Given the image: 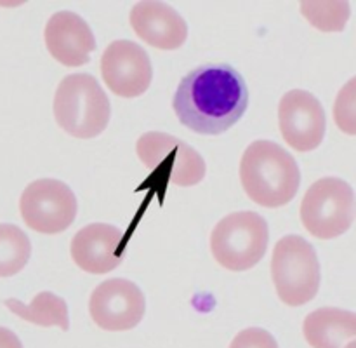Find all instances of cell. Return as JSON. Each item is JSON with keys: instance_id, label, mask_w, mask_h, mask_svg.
<instances>
[{"instance_id": "9c48e42d", "label": "cell", "mask_w": 356, "mask_h": 348, "mask_svg": "<svg viewBox=\"0 0 356 348\" xmlns=\"http://www.w3.org/2000/svg\"><path fill=\"white\" fill-rule=\"evenodd\" d=\"M146 312V298L141 289L127 278H108L92 291L89 313L97 327L104 331L134 329Z\"/></svg>"}, {"instance_id": "ffe728a7", "label": "cell", "mask_w": 356, "mask_h": 348, "mask_svg": "<svg viewBox=\"0 0 356 348\" xmlns=\"http://www.w3.org/2000/svg\"><path fill=\"white\" fill-rule=\"evenodd\" d=\"M229 348H278L277 340L266 329L261 327H249L243 329L233 338Z\"/></svg>"}, {"instance_id": "2e32d148", "label": "cell", "mask_w": 356, "mask_h": 348, "mask_svg": "<svg viewBox=\"0 0 356 348\" xmlns=\"http://www.w3.org/2000/svg\"><path fill=\"white\" fill-rule=\"evenodd\" d=\"M3 303H6V306L14 313V315L26 320V322L35 324V326H58L59 329L63 331L70 329L68 305H66L65 299L59 298L54 292H38L30 305H24L23 301H19V299L16 298H9Z\"/></svg>"}, {"instance_id": "ac0fdd59", "label": "cell", "mask_w": 356, "mask_h": 348, "mask_svg": "<svg viewBox=\"0 0 356 348\" xmlns=\"http://www.w3.org/2000/svg\"><path fill=\"white\" fill-rule=\"evenodd\" d=\"M301 13L306 19L322 31H341L350 17V3L346 2H305Z\"/></svg>"}, {"instance_id": "5b68a950", "label": "cell", "mask_w": 356, "mask_h": 348, "mask_svg": "<svg viewBox=\"0 0 356 348\" xmlns=\"http://www.w3.org/2000/svg\"><path fill=\"white\" fill-rule=\"evenodd\" d=\"M271 278L285 305L301 306L320 289V263L312 244L299 235H285L271 256Z\"/></svg>"}, {"instance_id": "7a4b0ae2", "label": "cell", "mask_w": 356, "mask_h": 348, "mask_svg": "<svg viewBox=\"0 0 356 348\" xmlns=\"http://www.w3.org/2000/svg\"><path fill=\"white\" fill-rule=\"evenodd\" d=\"M240 181L250 200L275 209L289 204L296 197L301 171L287 150L270 139H259L243 152Z\"/></svg>"}, {"instance_id": "7402d4cb", "label": "cell", "mask_w": 356, "mask_h": 348, "mask_svg": "<svg viewBox=\"0 0 356 348\" xmlns=\"http://www.w3.org/2000/svg\"><path fill=\"white\" fill-rule=\"evenodd\" d=\"M346 348H356V340H355V341H351L350 345H346Z\"/></svg>"}, {"instance_id": "7c38bea8", "label": "cell", "mask_w": 356, "mask_h": 348, "mask_svg": "<svg viewBox=\"0 0 356 348\" xmlns=\"http://www.w3.org/2000/svg\"><path fill=\"white\" fill-rule=\"evenodd\" d=\"M125 237L117 226L92 223L73 235L70 253L80 270L103 275L124 261Z\"/></svg>"}, {"instance_id": "d6986e66", "label": "cell", "mask_w": 356, "mask_h": 348, "mask_svg": "<svg viewBox=\"0 0 356 348\" xmlns=\"http://www.w3.org/2000/svg\"><path fill=\"white\" fill-rule=\"evenodd\" d=\"M334 120L344 134L356 136V77L348 80L334 103Z\"/></svg>"}, {"instance_id": "9a60e30c", "label": "cell", "mask_w": 356, "mask_h": 348, "mask_svg": "<svg viewBox=\"0 0 356 348\" xmlns=\"http://www.w3.org/2000/svg\"><path fill=\"white\" fill-rule=\"evenodd\" d=\"M302 333L313 348H346L356 340V313L332 306L318 308L305 319Z\"/></svg>"}, {"instance_id": "30bf717a", "label": "cell", "mask_w": 356, "mask_h": 348, "mask_svg": "<svg viewBox=\"0 0 356 348\" xmlns=\"http://www.w3.org/2000/svg\"><path fill=\"white\" fill-rule=\"evenodd\" d=\"M101 75L111 93L132 100L149 89L153 66L141 45L132 40H115L101 56Z\"/></svg>"}, {"instance_id": "8fae6325", "label": "cell", "mask_w": 356, "mask_h": 348, "mask_svg": "<svg viewBox=\"0 0 356 348\" xmlns=\"http://www.w3.org/2000/svg\"><path fill=\"white\" fill-rule=\"evenodd\" d=\"M278 125L284 139L296 152H312L318 148L325 136V111L308 90H289L280 100Z\"/></svg>"}, {"instance_id": "44dd1931", "label": "cell", "mask_w": 356, "mask_h": 348, "mask_svg": "<svg viewBox=\"0 0 356 348\" xmlns=\"http://www.w3.org/2000/svg\"><path fill=\"white\" fill-rule=\"evenodd\" d=\"M0 348H23V345L13 331L0 327Z\"/></svg>"}, {"instance_id": "52a82bcc", "label": "cell", "mask_w": 356, "mask_h": 348, "mask_svg": "<svg viewBox=\"0 0 356 348\" xmlns=\"http://www.w3.org/2000/svg\"><path fill=\"white\" fill-rule=\"evenodd\" d=\"M356 211V197L341 177L327 176L315 181L301 202V221L313 237L336 239L350 230Z\"/></svg>"}, {"instance_id": "5bb4252c", "label": "cell", "mask_w": 356, "mask_h": 348, "mask_svg": "<svg viewBox=\"0 0 356 348\" xmlns=\"http://www.w3.org/2000/svg\"><path fill=\"white\" fill-rule=\"evenodd\" d=\"M131 26L141 40L162 51L179 49L188 38V24L169 3L139 2L131 9Z\"/></svg>"}, {"instance_id": "6da1fadb", "label": "cell", "mask_w": 356, "mask_h": 348, "mask_svg": "<svg viewBox=\"0 0 356 348\" xmlns=\"http://www.w3.org/2000/svg\"><path fill=\"white\" fill-rule=\"evenodd\" d=\"M249 106V87L232 65H202L181 79L172 108L184 127L205 136L232 129Z\"/></svg>"}, {"instance_id": "277c9868", "label": "cell", "mask_w": 356, "mask_h": 348, "mask_svg": "<svg viewBox=\"0 0 356 348\" xmlns=\"http://www.w3.org/2000/svg\"><path fill=\"white\" fill-rule=\"evenodd\" d=\"M270 230L266 219L252 211L225 216L211 233V253L222 268L245 271L256 267L266 253Z\"/></svg>"}, {"instance_id": "4fadbf2b", "label": "cell", "mask_w": 356, "mask_h": 348, "mask_svg": "<svg viewBox=\"0 0 356 348\" xmlns=\"http://www.w3.org/2000/svg\"><path fill=\"white\" fill-rule=\"evenodd\" d=\"M49 54L61 65L76 68L90 61L96 38L83 17L72 10H59L49 17L44 30Z\"/></svg>"}, {"instance_id": "e0dca14e", "label": "cell", "mask_w": 356, "mask_h": 348, "mask_svg": "<svg viewBox=\"0 0 356 348\" xmlns=\"http://www.w3.org/2000/svg\"><path fill=\"white\" fill-rule=\"evenodd\" d=\"M31 242L16 225L0 223V277H13L28 264Z\"/></svg>"}, {"instance_id": "8992f818", "label": "cell", "mask_w": 356, "mask_h": 348, "mask_svg": "<svg viewBox=\"0 0 356 348\" xmlns=\"http://www.w3.org/2000/svg\"><path fill=\"white\" fill-rule=\"evenodd\" d=\"M136 153L160 183L195 187L207 173L205 160L193 146L165 132L152 131L139 136Z\"/></svg>"}, {"instance_id": "ba28073f", "label": "cell", "mask_w": 356, "mask_h": 348, "mask_svg": "<svg viewBox=\"0 0 356 348\" xmlns=\"http://www.w3.org/2000/svg\"><path fill=\"white\" fill-rule=\"evenodd\" d=\"M76 197L72 188L59 180L42 177L24 188L19 198L23 221L45 235L65 232L76 218Z\"/></svg>"}, {"instance_id": "3957f363", "label": "cell", "mask_w": 356, "mask_h": 348, "mask_svg": "<svg viewBox=\"0 0 356 348\" xmlns=\"http://www.w3.org/2000/svg\"><path fill=\"white\" fill-rule=\"evenodd\" d=\"M110 117V100L92 75L72 73L59 82L54 94V118L70 136L96 138L108 127Z\"/></svg>"}]
</instances>
